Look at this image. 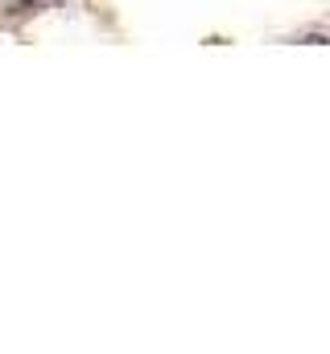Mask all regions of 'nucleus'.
<instances>
[{"label":"nucleus","mask_w":330,"mask_h":354,"mask_svg":"<svg viewBox=\"0 0 330 354\" xmlns=\"http://www.w3.org/2000/svg\"><path fill=\"white\" fill-rule=\"evenodd\" d=\"M37 4H46V0H12V4H8V17H25V12H33Z\"/></svg>","instance_id":"1"},{"label":"nucleus","mask_w":330,"mask_h":354,"mask_svg":"<svg viewBox=\"0 0 330 354\" xmlns=\"http://www.w3.org/2000/svg\"><path fill=\"white\" fill-rule=\"evenodd\" d=\"M54 4H62V0H54Z\"/></svg>","instance_id":"2"}]
</instances>
